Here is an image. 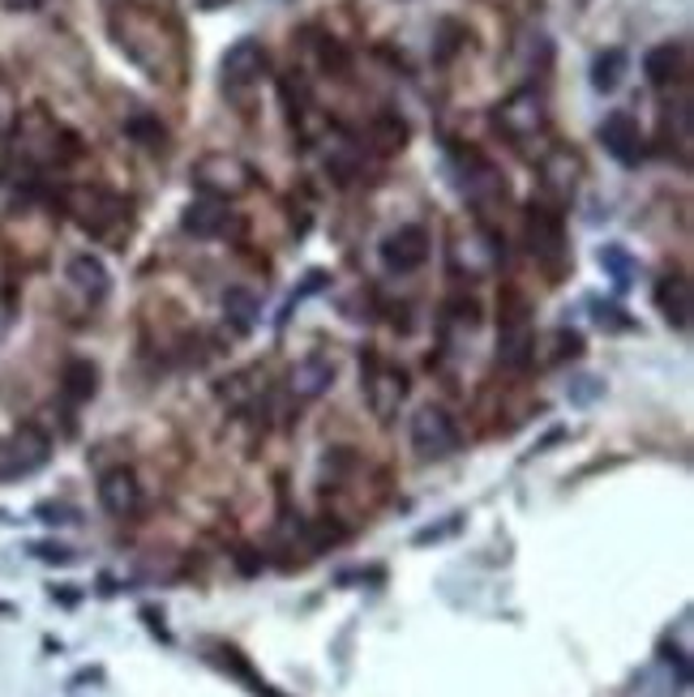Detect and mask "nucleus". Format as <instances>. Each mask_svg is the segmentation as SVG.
I'll use <instances>...</instances> for the list:
<instances>
[{
	"mask_svg": "<svg viewBox=\"0 0 694 697\" xmlns=\"http://www.w3.org/2000/svg\"><path fill=\"white\" fill-rule=\"evenodd\" d=\"M412 449H416V458H425V462L450 458V454L459 449V428H455V419L442 412V407H421V412L412 415Z\"/></svg>",
	"mask_w": 694,
	"mask_h": 697,
	"instance_id": "1",
	"label": "nucleus"
},
{
	"mask_svg": "<svg viewBox=\"0 0 694 697\" xmlns=\"http://www.w3.org/2000/svg\"><path fill=\"white\" fill-rule=\"evenodd\" d=\"M531 351H536V339H531L528 309H524V300L510 291V295H506V309H501L497 360H501L506 368H524V364H531Z\"/></svg>",
	"mask_w": 694,
	"mask_h": 697,
	"instance_id": "2",
	"label": "nucleus"
},
{
	"mask_svg": "<svg viewBox=\"0 0 694 697\" xmlns=\"http://www.w3.org/2000/svg\"><path fill=\"white\" fill-rule=\"evenodd\" d=\"M48 437L39 428H18L13 437L0 441V479H22L48 462Z\"/></svg>",
	"mask_w": 694,
	"mask_h": 697,
	"instance_id": "3",
	"label": "nucleus"
},
{
	"mask_svg": "<svg viewBox=\"0 0 694 697\" xmlns=\"http://www.w3.org/2000/svg\"><path fill=\"white\" fill-rule=\"evenodd\" d=\"M429 261V231L416 227V222H403L395 227L386 240H382V266L391 274H412Z\"/></svg>",
	"mask_w": 694,
	"mask_h": 697,
	"instance_id": "4",
	"label": "nucleus"
},
{
	"mask_svg": "<svg viewBox=\"0 0 694 697\" xmlns=\"http://www.w3.org/2000/svg\"><path fill=\"white\" fill-rule=\"evenodd\" d=\"M266 69H270V56L258 39H236L224 61H219V73H224V91H245L253 82H262Z\"/></svg>",
	"mask_w": 694,
	"mask_h": 697,
	"instance_id": "5",
	"label": "nucleus"
},
{
	"mask_svg": "<svg viewBox=\"0 0 694 697\" xmlns=\"http://www.w3.org/2000/svg\"><path fill=\"white\" fill-rule=\"evenodd\" d=\"M194 180H198V189L206 197H236V193H245L253 185V171L245 167L240 159H231V155H210V159H201L194 167Z\"/></svg>",
	"mask_w": 694,
	"mask_h": 697,
	"instance_id": "6",
	"label": "nucleus"
},
{
	"mask_svg": "<svg viewBox=\"0 0 694 697\" xmlns=\"http://www.w3.org/2000/svg\"><path fill=\"white\" fill-rule=\"evenodd\" d=\"M528 245H531V257H536V261H545L549 270H558L566 257L562 219H558L553 210H545V206H531L528 210Z\"/></svg>",
	"mask_w": 694,
	"mask_h": 697,
	"instance_id": "7",
	"label": "nucleus"
},
{
	"mask_svg": "<svg viewBox=\"0 0 694 697\" xmlns=\"http://www.w3.org/2000/svg\"><path fill=\"white\" fill-rule=\"evenodd\" d=\"M364 398H369V407H373L377 419H391L398 398H403V373L391 368V364H382L377 355H369L364 360Z\"/></svg>",
	"mask_w": 694,
	"mask_h": 697,
	"instance_id": "8",
	"label": "nucleus"
},
{
	"mask_svg": "<svg viewBox=\"0 0 694 697\" xmlns=\"http://www.w3.org/2000/svg\"><path fill=\"white\" fill-rule=\"evenodd\" d=\"M494 121H497V128H501L506 137L524 142V137L540 133V125H545V103H540V95H536V91H515V95L497 107Z\"/></svg>",
	"mask_w": 694,
	"mask_h": 697,
	"instance_id": "9",
	"label": "nucleus"
},
{
	"mask_svg": "<svg viewBox=\"0 0 694 697\" xmlns=\"http://www.w3.org/2000/svg\"><path fill=\"white\" fill-rule=\"evenodd\" d=\"M600 146L622 163V167H634L643 159V128L630 112H609L604 125H600Z\"/></svg>",
	"mask_w": 694,
	"mask_h": 697,
	"instance_id": "10",
	"label": "nucleus"
},
{
	"mask_svg": "<svg viewBox=\"0 0 694 697\" xmlns=\"http://www.w3.org/2000/svg\"><path fill=\"white\" fill-rule=\"evenodd\" d=\"M73 219L82 222L91 236H107L112 231V222H121L125 219V206L116 201V197H107V193L100 189H82V193H73Z\"/></svg>",
	"mask_w": 694,
	"mask_h": 697,
	"instance_id": "11",
	"label": "nucleus"
},
{
	"mask_svg": "<svg viewBox=\"0 0 694 697\" xmlns=\"http://www.w3.org/2000/svg\"><path fill=\"white\" fill-rule=\"evenodd\" d=\"M100 506L107 509L112 518H133V513L142 509V488H137L133 471L112 467V471L100 479Z\"/></svg>",
	"mask_w": 694,
	"mask_h": 697,
	"instance_id": "12",
	"label": "nucleus"
},
{
	"mask_svg": "<svg viewBox=\"0 0 694 697\" xmlns=\"http://www.w3.org/2000/svg\"><path fill=\"white\" fill-rule=\"evenodd\" d=\"M288 385H292V394H297V398L313 403V398H322V394L334 385V364L327 360V355H304L297 368H292Z\"/></svg>",
	"mask_w": 694,
	"mask_h": 697,
	"instance_id": "13",
	"label": "nucleus"
},
{
	"mask_svg": "<svg viewBox=\"0 0 694 697\" xmlns=\"http://www.w3.org/2000/svg\"><path fill=\"white\" fill-rule=\"evenodd\" d=\"M69 283L77 287L82 300L100 304L103 295H107V287H112V279H107V266L95 253H77L69 261Z\"/></svg>",
	"mask_w": 694,
	"mask_h": 697,
	"instance_id": "14",
	"label": "nucleus"
},
{
	"mask_svg": "<svg viewBox=\"0 0 694 697\" xmlns=\"http://www.w3.org/2000/svg\"><path fill=\"white\" fill-rule=\"evenodd\" d=\"M180 222H185L189 236L210 240V236H219V231L228 227V206H224L219 197H198V201H189V210H185Z\"/></svg>",
	"mask_w": 694,
	"mask_h": 697,
	"instance_id": "15",
	"label": "nucleus"
},
{
	"mask_svg": "<svg viewBox=\"0 0 694 697\" xmlns=\"http://www.w3.org/2000/svg\"><path fill=\"white\" fill-rule=\"evenodd\" d=\"M656 309L664 313L669 325L686 330V325H691V283H686L682 274L661 279V287H656Z\"/></svg>",
	"mask_w": 694,
	"mask_h": 697,
	"instance_id": "16",
	"label": "nucleus"
},
{
	"mask_svg": "<svg viewBox=\"0 0 694 697\" xmlns=\"http://www.w3.org/2000/svg\"><path fill=\"white\" fill-rule=\"evenodd\" d=\"M682 64H686L682 43H656V48L643 56V73H648L652 86H669V82L682 77Z\"/></svg>",
	"mask_w": 694,
	"mask_h": 697,
	"instance_id": "17",
	"label": "nucleus"
},
{
	"mask_svg": "<svg viewBox=\"0 0 694 697\" xmlns=\"http://www.w3.org/2000/svg\"><path fill=\"white\" fill-rule=\"evenodd\" d=\"M630 69V56L622 48H609V52H600L592 61V86L600 95H609V91H618L622 86V77H626Z\"/></svg>",
	"mask_w": 694,
	"mask_h": 697,
	"instance_id": "18",
	"label": "nucleus"
},
{
	"mask_svg": "<svg viewBox=\"0 0 694 697\" xmlns=\"http://www.w3.org/2000/svg\"><path fill=\"white\" fill-rule=\"evenodd\" d=\"M61 385H65V398H69V403H86V398H95L100 373H95V364H91V360H69Z\"/></svg>",
	"mask_w": 694,
	"mask_h": 697,
	"instance_id": "19",
	"label": "nucleus"
},
{
	"mask_svg": "<svg viewBox=\"0 0 694 697\" xmlns=\"http://www.w3.org/2000/svg\"><path fill=\"white\" fill-rule=\"evenodd\" d=\"M224 313H228V321L236 330H253L262 304H258V295H253L249 287H231L228 295H224Z\"/></svg>",
	"mask_w": 694,
	"mask_h": 697,
	"instance_id": "20",
	"label": "nucleus"
},
{
	"mask_svg": "<svg viewBox=\"0 0 694 697\" xmlns=\"http://www.w3.org/2000/svg\"><path fill=\"white\" fill-rule=\"evenodd\" d=\"M600 270L613 279V287H618V291H626V287L634 283V274H639L634 257H630L622 245H604V249H600Z\"/></svg>",
	"mask_w": 694,
	"mask_h": 697,
	"instance_id": "21",
	"label": "nucleus"
},
{
	"mask_svg": "<svg viewBox=\"0 0 694 697\" xmlns=\"http://www.w3.org/2000/svg\"><path fill=\"white\" fill-rule=\"evenodd\" d=\"M373 146H377L382 155H395V150L407 146V125L398 121L395 112H386V116L373 121Z\"/></svg>",
	"mask_w": 694,
	"mask_h": 697,
	"instance_id": "22",
	"label": "nucleus"
},
{
	"mask_svg": "<svg viewBox=\"0 0 694 697\" xmlns=\"http://www.w3.org/2000/svg\"><path fill=\"white\" fill-rule=\"evenodd\" d=\"M125 133H130L137 146H146V150H164V142H167V128L159 125L155 116H146V112L130 116V121H125Z\"/></svg>",
	"mask_w": 694,
	"mask_h": 697,
	"instance_id": "23",
	"label": "nucleus"
},
{
	"mask_svg": "<svg viewBox=\"0 0 694 697\" xmlns=\"http://www.w3.org/2000/svg\"><path fill=\"white\" fill-rule=\"evenodd\" d=\"M356 167H361L356 146H334L331 159H327V171L334 176V185H352V180H356Z\"/></svg>",
	"mask_w": 694,
	"mask_h": 697,
	"instance_id": "24",
	"label": "nucleus"
},
{
	"mask_svg": "<svg viewBox=\"0 0 694 697\" xmlns=\"http://www.w3.org/2000/svg\"><path fill=\"white\" fill-rule=\"evenodd\" d=\"M31 552H39V561H56V565L73 561V552H69V548H61V543H34Z\"/></svg>",
	"mask_w": 694,
	"mask_h": 697,
	"instance_id": "25",
	"label": "nucleus"
},
{
	"mask_svg": "<svg viewBox=\"0 0 694 697\" xmlns=\"http://www.w3.org/2000/svg\"><path fill=\"white\" fill-rule=\"evenodd\" d=\"M4 4H9V9H34L39 0H4Z\"/></svg>",
	"mask_w": 694,
	"mask_h": 697,
	"instance_id": "26",
	"label": "nucleus"
},
{
	"mask_svg": "<svg viewBox=\"0 0 694 697\" xmlns=\"http://www.w3.org/2000/svg\"><path fill=\"white\" fill-rule=\"evenodd\" d=\"M201 9H224V4H228V0H198Z\"/></svg>",
	"mask_w": 694,
	"mask_h": 697,
	"instance_id": "27",
	"label": "nucleus"
},
{
	"mask_svg": "<svg viewBox=\"0 0 694 697\" xmlns=\"http://www.w3.org/2000/svg\"><path fill=\"white\" fill-rule=\"evenodd\" d=\"M283 4H288V0H283Z\"/></svg>",
	"mask_w": 694,
	"mask_h": 697,
	"instance_id": "28",
	"label": "nucleus"
}]
</instances>
